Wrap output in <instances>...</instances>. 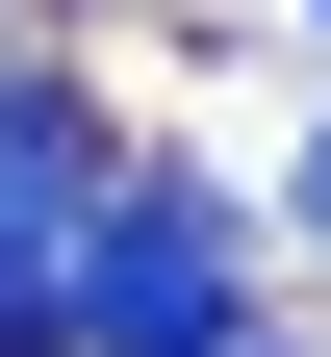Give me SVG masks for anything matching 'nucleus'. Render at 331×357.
Returning <instances> with one entry per match:
<instances>
[{
  "instance_id": "3",
  "label": "nucleus",
  "mask_w": 331,
  "mask_h": 357,
  "mask_svg": "<svg viewBox=\"0 0 331 357\" xmlns=\"http://www.w3.org/2000/svg\"><path fill=\"white\" fill-rule=\"evenodd\" d=\"M280 204H306V230H331V128H306V178H280Z\"/></svg>"
},
{
  "instance_id": "2",
  "label": "nucleus",
  "mask_w": 331,
  "mask_h": 357,
  "mask_svg": "<svg viewBox=\"0 0 331 357\" xmlns=\"http://www.w3.org/2000/svg\"><path fill=\"white\" fill-rule=\"evenodd\" d=\"M102 178H128V153H102V102H77L52 52H0V230L77 255V204H102Z\"/></svg>"
},
{
  "instance_id": "1",
  "label": "nucleus",
  "mask_w": 331,
  "mask_h": 357,
  "mask_svg": "<svg viewBox=\"0 0 331 357\" xmlns=\"http://www.w3.org/2000/svg\"><path fill=\"white\" fill-rule=\"evenodd\" d=\"M204 332H255V204L229 178H102L52 255V357H204Z\"/></svg>"
},
{
  "instance_id": "5",
  "label": "nucleus",
  "mask_w": 331,
  "mask_h": 357,
  "mask_svg": "<svg viewBox=\"0 0 331 357\" xmlns=\"http://www.w3.org/2000/svg\"><path fill=\"white\" fill-rule=\"evenodd\" d=\"M306 26H331V0H306Z\"/></svg>"
},
{
  "instance_id": "4",
  "label": "nucleus",
  "mask_w": 331,
  "mask_h": 357,
  "mask_svg": "<svg viewBox=\"0 0 331 357\" xmlns=\"http://www.w3.org/2000/svg\"><path fill=\"white\" fill-rule=\"evenodd\" d=\"M204 357H306V332H204Z\"/></svg>"
}]
</instances>
